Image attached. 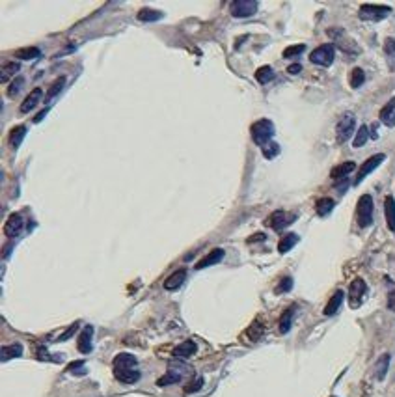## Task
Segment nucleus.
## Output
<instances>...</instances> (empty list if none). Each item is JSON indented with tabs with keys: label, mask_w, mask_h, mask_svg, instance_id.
<instances>
[{
	"label": "nucleus",
	"mask_w": 395,
	"mask_h": 397,
	"mask_svg": "<svg viewBox=\"0 0 395 397\" xmlns=\"http://www.w3.org/2000/svg\"><path fill=\"white\" fill-rule=\"evenodd\" d=\"M367 295V284L362 278H356L350 282L349 287V306L350 308H360L363 298Z\"/></svg>",
	"instance_id": "8"
},
{
	"label": "nucleus",
	"mask_w": 395,
	"mask_h": 397,
	"mask_svg": "<svg viewBox=\"0 0 395 397\" xmlns=\"http://www.w3.org/2000/svg\"><path fill=\"white\" fill-rule=\"evenodd\" d=\"M15 56L21 60H38L41 58V51L38 47H25V49H19Z\"/></svg>",
	"instance_id": "28"
},
{
	"label": "nucleus",
	"mask_w": 395,
	"mask_h": 397,
	"mask_svg": "<svg viewBox=\"0 0 395 397\" xmlns=\"http://www.w3.org/2000/svg\"><path fill=\"white\" fill-rule=\"evenodd\" d=\"M365 82V73H363V69H360V67H354L352 71H350L349 75V84L350 88H360Z\"/></svg>",
	"instance_id": "30"
},
{
	"label": "nucleus",
	"mask_w": 395,
	"mask_h": 397,
	"mask_svg": "<svg viewBox=\"0 0 395 397\" xmlns=\"http://www.w3.org/2000/svg\"><path fill=\"white\" fill-rule=\"evenodd\" d=\"M367 138H369V129H367V125H362L356 131V136H354V140H352V146L362 147L363 144L367 142Z\"/></svg>",
	"instance_id": "33"
},
{
	"label": "nucleus",
	"mask_w": 395,
	"mask_h": 397,
	"mask_svg": "<svg viewBox=\"0 0 395 397\" xmlns=\"http://www.w3.org/2000/svg\"><path fill=\"white\" fill-rule=\"evenodd\" d=\"M77 328H79V323H73L71 326L67 328V332H64V334H62V336H60V338L56 339V341H66V339H69L73 336V334L77 332Z\"/></svg>",
	"instance_id": "43"
},
{
	"label": "nucleus",
	"mask_w": 395,
	"mask_h": 397,
	"mask_svg": "<svg viewBox=\"0 0 395 397\" xmlns=\"http://www.w3.org/2000/svg\"><path fill=\"white\" fill-rule=\"evenodd\" d=\"M114 377L123 384H134L140 380V371H138V360L136 356H132L129 352H119L114 358Z\"/></svg>",
	"instance_id": "1"
},
{
	"label": "nucleus",
	"mask_w": 395,
	"mask_h": 397,
	"mask_svg": "<svg viewBox=\"0 0 395 397\" xmlns=\"http://www.w3.org/2000/svg\"><path fill=\"white\" fill-rule=\"evenodd\" d=\"M23 228H25V220L21 217L19 213H14V215H10L6 220V224H4V235L10 239H15L19 237L21 232H23Z\"/></svg>",
	"instance_id": "11"
},
{
	"label": "nucleus",
	"mask_w": 395,
	"mask_h": 397,
	"mask_svg": "<svg viewBox=\"0 0 395 397\" xmlns=\"http://www.w3.org/2000/svg\"><path fill=\"white\" fill-rule=\"evenodd\" d=\"M41 97H43V90H41V88H34L32 92L27 95V99L23 101V105H21V112L23 114L30 112L34 106L41 101Z\"/></svg>",
	"instance_id": "17"
},
{
	"label": "nucleus",
	"mask_w": 395,
	"mask_h": 397,
	"mask_svg": "<svg viewBox=\"0 0 395 397\" xmlns=\"http://www.w3.org/2000/svg\"><path fill=\"white\" fill-rule=\"evenodd\" d=\"M257 8H259V2L256 0H233L230 4V12L237 19H246L256 14Z\"/></svg>",
	"instance_id": "6"
},
{
	"label": "nucleus",
	"mask_w": 395,
	"mask_h": 397,
	"mask_svg": "<svg viewBox=\"0 0 395 397\" xmlns=\"http://www.w3.org/2000/svg\"><path fill=\"white\" fill-rule=\"evenodd\" d=\"M386 160V155L384 153H376V155H373V157H369L365 162H363L362 166H360V170H358V175H356V181H354V185H360L362 183L363 179L367 177L369 173L373 172L375 168H378V166L382 164Z\"/></svg>",
	"instance_id": "10"
},
{
	"label": "nucleus",
	"mask_w": 395,
	"mask_h": 397,
	"mask_svg": "<svg viewBox=\"0 0 395 397\" xmlns=\"http://www.w3.org/2000/svg\"><path fill=\"white\" fill-rule=\"evenodd\" d=\"M47 112H49V108H45V110H41V112L38 114L36 118H34V121H36V123H40L41 119H43V118H45V116H47Z\"/></svg>",
	"instance_id": "46"
},
{
	"label": "nucleus",
	"mask_w": 395,
	"mask_h": 397,
	"mask_svg": "<svg viewBox=\"0 0 395 397\" xmlns=\"http://www.w3.org/2000/svg\"><path fill=\"white\" fill-rule=\"evenodd\" d=\"M293 289V278L291 276H283L282 280H280V284L276 285V295H282V293H287Z\"/></svg>",
	"instance_id": "36"
},
{
	"label": "nucleus",
	"mask_w": 395,
	"mask_h": 397,
	"mask_svg": "<svg viewBox=\"0 0 395 397\" xmlns=\"http://www.w3.org/2000/svg\"><path fill=\"white\" fill-rule=\"evenodd\" d=\"M384 51H386V54H388L389 58L395 60V40L393 38H388V40H386V43H384Z\"/></svg>",
	"instance_id": "42"
},
{
	"label": "nucleus",
	"mask_w": 395,
	"mask_h": 397,
	"mask_svg": "<svg viewBox=\"0 0 395 397\" xmlns=\"http://www.w3.org/2000/svg\"><path fill=\"white\" fill-rule=\"evenodd\" d=\"M250 132L252 140L256 142L257 146L265 147L267 144H270V138L274 136V123L270 119H259L250 127Z\"/></svg>",
	"instance_id": "2"
},
{
	"label": "nucleus",
	"mask_w": 395,
	"mask_h": 397,
	"mask_svg": "<svg viewBox=\"0 0 395 397\" xmlns=\"http://www.w3.org/2000/svg\"><path fill=\"white\" fill-rule=\"evenodd\" d=\"M354 170H356L354 162H352V160H347V162H341L339 166H336V168L330 172V177L334 179L336 183H339L343 179H347V175H349L350 172H354Z\"/></svg>",
	"instance_id": "16"
},
{
	"label": "nucleus",
	"mask_w": 395,
	"mask_h": 397,
	"mask_svg": "<svg viewBox=\"0 0 395 397\" xmlns=\"http://www.w3.org/2000/svg\"><path fill=\"white\" fill-rule=\"evenodd\" d=\"M296 220V215H293V213H285V211H274L272 215H270L269 219H267V222L265 224L269 226V228H272L274 232H282L285 226L293 224Z\"/></svg>",
	"instance_id": "9"
},
{
	"label": "nucleus",
	"mask_w": 395,
	"mask_h": 397,
	"mask_svg": "<svg viewBox=\"0 0 395 397\" xmlns=\"http://www.w3.org/2000/svg\"><path fill=\"white\" fill-rule=\"evenodd\" d=\"M92 336H93V326L92 324H86L84 328H82V332H80L79 341H77V347H79V351L82 352V354L92 352V349H93Z\"/></svg>",
	"instance_id": "12"
},
{
	"label": "nucleus",
	"mask_w": 395,
	"mask_h": 397,
	"mask_svg": "<svg viewBox=\"0 0 395 397\" xmlns=\"http://www.w3.org/2000/svg\"><path fill=\"white\" fill-rule=\"evenodd\" d=\"M388 365H389V354H382V356L378 358L376 365H375V377L378 378V380H382V378L386 377V373H388Z\"/></svg>",
	"instance_id": "29"
},
{
	"label": "nucleus",
	"mask_w": 395,
	"mask_h": 397,
	"mask_svg": "<svg viewBox=\"0 0 395 397\" xmlns=\"http://www.w3.org/2000/svg\"><path fill=\"white\" fill-rule=\"evenodd\" d=\"M334 58H336V49H334V45H330V43L317 47L315 51L310 54L311 64H315V66H323V67L332 66Z\"/></svg>",
	"instance_id": "7"
},
{
	"label": "nucleus",
	"mask_w": 395,
	"mask_h": 397,
	"mask_svg": "<svg viewBox=\"0 0 395 397\" xmlns=\"http://www.w3.org/2000/svg\"><path fill=\"white\" fill-rule=\"evenodd\" d=\"M27 136V127L25 125H17L12 129L10 136H8V144L12 147H19L23 144V138Z\"/></svg>",
	"instance_id": "20"
},
{
	"label": "nucleus",
	"mask_w": 395,
	"mask_h": 397,
	"mask_svg": "<svg viewBox=\"0 0 395 397\" xmlns=\"http://www.w3.org/2000/svg\"><path fill=\"white\" fill-rule=\"evenodd\" d=\"M263 149V157L265 159H274L278 153H280V146L278 144H274V142H270V144H267L265 147H261Z\"/></svg>",
	"instance_id": "37"
},
{
	"label": "nucleus",
	"mask_w": 395,
	"mask_h": 397,
	"mask_svg": "<svg viewBox=\"0 0 395 397\" xmlns=\"http://www.w3.org/2000/svg\"><path fill=\"white\" fill-rule=\"evenodd\" d=\"M204 386V377H198L194 378L192 382H188L186 386H184V393H192V391H198L200 388Z\"/></svg>",
	"instance_id": "39"
},
{
	"label": "nucleus",
	"mask_w": 395,
	"mask_h": 397,
	"mask_svg": "<svg viewBox=\"0 0 395 397\" xmlns=\"http://www.w3.org/2000/svg\"><path fill=\"white\" fill-rule=\"evenodd\" d=\"M293 315H295V306H291V308H287V310L283 311V315L280 317V332H282V334H287V332L291 330Z\"/></svg>",
	"instance_id": "25"
},
{
	"label": "nucleus",
	"mask_w": 395,
	"mask_h": 397,
	"mask_svg": "<svg viewBox=\"0 0 395 397\" xmlns=\"http://www.w3.org/2000/svg\"><path fill=\"white\" fill-rule=\"evenodd\" d=\"M354 131H356V118L350 112L343 114L341 119L337 121V127H336L337 142H339V144H345L352 134H356Z\"/></svg>",
	"instance_id": "5"
},
{
	"label": "nucleus",
	"mask_w": 395,
	"mask_h": 397,
	"mask_svg": "<svg viewBox=\"0 0 395 397\" xmlns=\"http://www.w3.org/2000/svg\"><path fill=\"white\" fill-rule=\"evenodd\" d=\"M263 239H265L263 233H257V235H254V237L250 239V243H252V241H263Z\"/></svg>",
	"instance_id": "47"
},
{
	"label": "nucleus",
	"mask_w": 395,
	"mask_h": 397,
	"mask_svg": "<svg viewBox=\"0 0 395 397\" xmlns=\"http://www.w3.org/2000/svg\"><path fill=\"white\" fill-rule=\"evenodd\" d=\"M300 71H302V66H300V64H293V66L287 67V73H291V75H298Z\"/></svg>",
	"instance_id": "44"
},
{
	"label": "nucleus",
	"mask_w": 395,
	"mask_h": 397,
	"mask_svg": "<svg viewBox=\"0 0 395 397\" xmlns=\"http://www.w3.org/2000/svg\"><path fill=\"white\" fill-rule=\"evenodd\" d=\"M64 84H66V79L64 77H60V79H56L53 82V86H51V90L47 92V101L53 99L54 95H58L60 92H62V88H64Z\"/></svg>",
	"instance_id": "35"
},
{
	"label": "nucleus",
	"mask_w": 395,
	"mask_h": 397,
	"mask_svg": "<svg viewBox=\"0 0 395 397\" xmlns=\"http://www.w3.org/2000/svg\"><path fill=\"white\" fill-rule=\"evenodd\" d=\"M198 351V345L196 341H192V339H186L183 341L181 345H177L175 349H173V356L175 358H181V360H186V358L194 356Z\"/></svg>",
	"instance_id": "15"
},
{
	"label": "nucleus",
	"mask_w": 395,
	"mask_h": 397,
	"mask_svg": "<svg viewBox=\"0 0 395 397\" xmlns=\"http://www.w3.org/2000/svg\"><path fill=\"white\" fill-rule=\"evenodd\" d=\"M67 371L69 373H79V375H84L86 369H84V362L79 360V362H71V364L67 365Z\"/></svg>",
	"instance_id": "41"
},
{
	"label": "nucleus",
	"mask_w": 395,
	"mask_h": 397,
	"mask_svg": "<svg viewBox=\"0 0 395 397\" xmlns=\"http://www.w3.org/2000/svg\"><path fill=\"white\" fill-rule=\"evenodd\" d=\"M384 215H386V222H388L389 232L395 233V198L389 194L384 200Z\"/></svg>",
	"instance_id": "19"
},
{
	"label": "nucleus",
	"mask_w": 395,
	"mask_h": 397,
	"mask_svg": "<svg viewBox=\"0 0 395 397\" xmlns=\"http://www.w3.org/2000/svg\"><path fill=\"white\" fill-rule=\"evenodd\" d=\"M181 378H183V371L171 369V371H168L166 375H162V377L158 378V380H157V386H170V384L179 382Z\"/></svg>",
	"instance_id": "26"
},
{
	"label": "nucleus",
	"mask_w": 395,
	"mask_h": 397,
	"mask_svg": "<svg viewBox=\"0 0 395 397\" xmlns=\"http://www.w3.org/2000/svg\"><path fill=\"white\" fill-rule=\"evenodd\" d=\"M306 51V45H293V47H287L285 51H283V58H295L298 54H302Z\"/></svg>",
	"instance_id": "38"
},
{
	"label": "nucleus",
	"mask_w": 395,
	"mask_h": 397,
	"mask_svg": "<svg viewBox=\"0 0 395 397\" xmlns=\"http://www.w3.org/2000/svg\"><path fill=\"white\" fill-rule=\"evenodd\" d=\"M343 298H345V293L341 291V289H337L332 297H330V300H328V304H326V308H324V315L326 317H330V315H336L337 313V310L341 308V304H343Z\"/></svg>",
	"instance_id": "18"
},
{
	"label": "nucleus",
	"mask_w": 395,
	"mask_h": 397,
	"mask_svg": "<svg viewBox=\"0 0 395 397\" xmlns=\"http://www.w3.org/2000/svg\"><path fill=\"white\" fill-rule=\"evenodd\" d=\"M23 84H25V79H23V77H19L17 80H14V82H12V86H10V90H8V95H10V97H15V95L21 92Z\"/></svg>",
	"instance_id": "40"
},
{
	"label": "nucleus",
	"mask_w": 395,
	"mask_h": 397,
	"mask_svg": "<svg viewBox=\"0 0 395 397\" xmlns=\"http://www.w3.org/2000/svg\"><path fill=\"white\" fill-rule=\"evenodd\" d=\"M184 280H186V269H177L164 280V289L166 291H175L183 285Z\"/></svg>",
	"instance_id": "14"
},
{
	"label": "nucleus",
	"mask_w": 395,
	"mask_h": 397,
	"mask_svg": "<svg viewBox=\"0 0 395 397\" xmlns=\"http://www.w3.org/2000/svg\"><path fill=\"white\" fill-rule=\"evenodd\" d=\"M388 308L391 311H395V289L388 295Z\"/></svg>",
	"instance_id": "45"
},
{
	"label": "nucleus",
	"mask_w": 395,
	"mask_h": 397,
	"mask_svg": "<svg viewBox=\"0 0 395 397\" xmlns=\"http://www.w3.org/2000/svg\"><path fill=\"white\" fill-rule=\"evenodd\" d=\"M272 79H274V71H272V67L270 66H261L256 71V80L259 84H267V82H270Z\"/></svg>",
	"instance_id": "31"
},
{
	"label": "nucleus",
	"mask_w": 395,
	"mask_h": 397,
	"mask_svg": "<svg viewBox=\"0 0 395 397\" xmlns=\"http://www.w3.org/2000/svg\"><path fill=\"white\" fill-rule=\"evenodd\" d=\"M393 116H395V97H393V99H389L388 103H386V106H384V108L380 110L382 123H388V121L393 118Z\"/></svg>",
	"instance_id": "34"
},
{
	"label": "nucleus",
	"mask_w": 395,
	"mask_h": 397,
	"mask_svg": "<svg viewBox=\"0 0 395 397\" xmlns=\"http://www.w3.org/2000/svg\"><path fill=\"white\" fill-rule=\"evenodd\" d=\"M21 354H23V345L14 343V345H6V347H2L0 358H2V362H8V360L17 358V356H21Z\"/></svg>",
	"instance_id": "22"
},
{
	"label": "nucleus",
	"mask_w": 395,
	"mask_h": 397,
	"mask_svg": "<svg viewBox=\"0 0 395 397\" xmlns=\"http://www.w3.org/2000/svg\"><path fill=\"white\" fill-rule=\"evenodd\" d=\"M298 241H300V237H298L296 233H287V235H283V237L280 239V243H278V252H280V254H287Z\"/></svg>",
	"instance_id": "21"
},
{
	"label": "nucleus",
	"mask_w": 395,
	"mask_h": 397,
	"mask_svg": "<svg viewBox=\"0 0 395 397\" xmlns=\"http://www.w3.org/2000/svg\"><path fill=\"white\" fill-rule=\"evenodd\" d=\"M336 207V202L332 198H321L319 202L315 204V211L319 217H326V215H330L332 213V209Z\"/></svg>",
	"instance_id": "23"
},
{
	"label": "nucleus",
	"mask_w": 395,
	"mask_h": 397,
	"mask_svg": "<svg viewBox=\"0 0 395 397\" xmlns=\"http://www.w3.org/2000/svg\"><path fill=\"white\" fill-rule=\"evenodd\" d=\"M19 69H21V66L17 62H8V64H4V66H2V73H0V80H2V82H8L15 73H19Z\"/></svg>",
	"instance_id": "27"
},
{
	"label": "nucleus",
	"mask_w": 395,
	"mask_h": 397,
	"mask_svg": "<svg viewBox=\"0 0 395 397\" xmlns=\"http://www.w3.org/2000/svg\"><path fill=\"white\" fill-rule=\"evenodd\" d=\"M224 259V250L222 248H215V250H211L205 258H202L200 261L196 263V269L198 271H202V269H207V267H211V265H217L220 263Z\"/></svg>",
	"instance_id": "13"
},
{
	"label": "nucleus",
	"mask_w": 395,
	"mask_h": 397,
	"mask_svg": "<svg viewBox=\"0 0 395 397\" xmlns=\"http://www.w3.org/2000/svg\"><path fill=\"white\" fill-rule=\"evenodd\" d=\"M389 14H391V8L380 6V4H362L360 10H358V17H360V19L373 21V23H378V21L386 19Z\"/></svg>",
	"instance_id": "4"
},
{
	"label": "nucleus",
	"mask_w": 395,
	"mask_h": 397,
	"mask_svg": "<svg viewBox=\"0 0 395 397\" xmlns=\"http://www.w3.org/2000/svg\"><path fill=\"white\" fill-rule=\"evenodd\" d=\"M263 332H265L263 323H261V321H254V323L250 324V328L246 330V336H248L252 341H257V339H261Z\"/></svg>",
	"instance_id": "32"
},
{
	"label": "nucleus",
	"mask_w": 395,
	"mask_h": 397,
	"mask_svg": "<svg viewBox=\"0 0 395 397\" xmlns=\"http://www.w3.org/2000/svg\"><path fill=\"white\" fill-rule=\"evenodd\" d=\"M356 220H358V226L360 228H367V226L373 224V198L369 194H363L358 200V206H356Z\"/></svg>",
	"instance_id": "3"
},
{
	"label": "nucleus",
	"mask_w": 395,
	"mask_h": 397,
	"mask_svg": "<svg viewBox=\"0 0 395 397\" xmlns=\"http://www.w3.org/2000/svg\"><path fill=\"white\" fill-rule=\"evenodd\" d=\"M138 19L144 21V23H155V21L164 19V14L158 12V10H147V8H144V10L138 12Z\"/></svg>",
	"instance_id": "24"
}]
</instances>
